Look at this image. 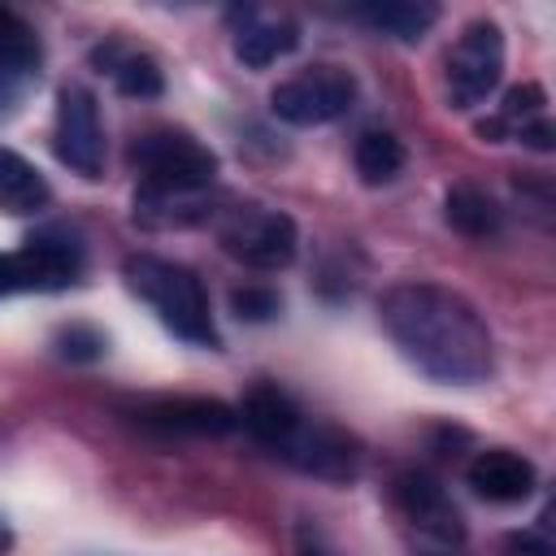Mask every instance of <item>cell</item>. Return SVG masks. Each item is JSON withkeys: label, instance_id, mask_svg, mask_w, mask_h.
Wrapping results in <instances>:
<instances>
[{"label": "cell", "instance_id": "6da1fadb", "mask_svg": "<svg viewBox=\"0 0 556 556\" xmlns=\"http://www.w3.org/2000/svg\"><path fill=\"white\" fill-rule=\"evenodd\" d=\"M382 326L395 348L434 382L469 387L491 374V330L478 308L434 282H404L382 295Z\"/></svg>", "mask_w": 556, "mask_h": 556}, {"label": "cell", "instance_id": "7a4b0ae2", "mask_svg": "<svg viewBox=\"0 0 556 556\" xmlns=\"http://www.w3.org/2000/svg\"><path fill=\"white\" fill-rule=\"evenodd\" d=\"M126 282L130 291H139L156 317L187 343L195 348H217V326H213V313H208V295L200 287V278L187 269V265H174V261H161V256H130L126 261Z\"/></svg>", "mask_w": 556, "mask_h": 556}, {"label": "cell", "instance_id": "3957f363", "mask_svg": "<svg viewBox=\"0 0 556 556\" xmlns=\"http://www.w3.org/2000/svg\"><path fill=\"white\" fill-rule=\"evenodd\" d=\"M130 165L143 182V200L195 195L217 178V156L187 130H148L130 143Z\"/></svg>", "mask_w": 556, "mask_h": 556}, {"label": "cell", "instance_id": "277c9868", "mask_svg": "<svg viewBox=\"0 0 556 556\" xmlns=\"http://www.w3.org/2000/svg\"><path fill=\"white\" fill-rule=\"evenodd\" d=\"M504 74V30L491 17H478L460 30V39L447 52V104L473 109L482 104Z\"/></svg>", "mask_w": 556, "mask_h": 556}, {"label": "cell", "instance_id": "5b68a950", "mask_svg": "<svg viewBox=\"0 0 556 556\" xmlns=\"http://www.w3.org/2000/svg\"><path fill=\"white\" fill-rule=\"evenodd\" d=\"M356 100V78L343 65H313L287 83L274 87L269 109L274 117L291 122V126H326L334 117H343Z\"/></svg>", "mask_w": 556, "mask_h": 556}, {"label": "cell", "instance_id": "8992f818", "mask_svg": "<svg viewBox=\"0 0 556 556\" xmlns=\"http://www.w3.org/2000/svg\"><path fill=\"white\" fill-rule=\"evenodd\" d=\"M52 148L56 161L70 165L83 178H100L104 169V126L96 96L87 87H61L56 96V126H52Z\"/></svg>", "mask_w": 556, "mask_h": 556}, {"label": "cell", "instance_id": "52a82bcc", "mask_svg": "<svg viewBox=\"0 0 556 556\" xmlns=\"http://www.w3.org/2000/svg\"><path fill=\"white\" fill-rule=\"evenodd\" d=\"M222 243L230 256H239L252 269H287L295 261V222L278 208H243L222 230Z\"/></svg>", "mask_w": 556, "mask_h": 556}, {"label": "cell", "instance_id": "ba28073f", "mask_svg": "<svg viewBox=\"0 0 556 556\" xmlns=\"http://www.w3.org/2000/svg\"><path fill=\"white\" fill-rule=\"evenodd\" d=\"M17 291H61L83 274V243L70 230H39L13 252Z\"/></svg>", "mask_w": 556, "mask_h": 556}, {"label": "cell", "instance_id": "9c48e42d", "mask_svg": "<svg viewBox=\"0 0 556 556\" xmlns=\"http://www.w3.org/2000/svg\"><path fill=\"white\" fill-rule=\"evenodd\" d=\"M391 491H395L400 513H404L426 539H434L439 547H460V539H465V521H460L452 495H447L430 473H421V469H404V473L395 478Z\"/></svg>", "mask_w": 556, "mask_h": 556}, {"label": "cell", "instance_id": "30bf717a", "mask_svg": "<svg viewBox=\"0 0 556 556\" xmlns=\"http://www.w3.org/2000/svg\"><path fill=\"white\" fill-rule=\"evenodd\" d=\"M135 421L161 434H230L239 426V413L222 400L208 395H161V400H143L135 408Z\"/></svg>", "mask_w": 556, "mask_h": 556}, {"label": "cell", "instance_id": "8fae6325", "mask_svg": "<svg viewBox=\"0 0 556 556\" xmlns=\"http://www.w3.org/2000/svg\"><path fill=\"white\" fill-rule=\"evenodd\" d=\"M239 421L248 426L252 439H261L265 447H274V452L282 456V452L291 447V439L300 434L304 413L295 408L291 395H282L278 387L261 382V387H252V391L243 395V404H239Z\"/></svg>", "mask_w": 556, "mask_h": 556}, {"label": "cell", "instance_id": "7c38bea8", "mask_svg": "<svg viewBox=\"0 0 556 556\" xmlns=\"http://www.w3.org/2000/svg\"><path fill=\"white\" fill-rule=\"evenodd\" d=\"M291 465H300L304 473H317V478H334V482H343V478H352L356 473V443L343 434V430H334V426H300V434L291 439V447L282 452Z\"/></svg>", "mask_w": 556, "mask_h": 556}, {"label": "cell", "instance_id": "4fadbf2b", "mask_svg": "<svg viewBox=\"0 0 556 556\" xmlns=\"http://www.w3.org/2000/svg\"><path fill=\"white\" fill-rule=\"evenodd\" d=\"M469 486L491 504H521L534 491V465L508 447H486L465 469Z\"/></svg>", "mask_w": 556, "mask_h": 556}, {"label": "cell", "instance_id": "5bb4252c", "mask_svg": "<svg viewBox=\"0 0 556 556\" xmlns=\"http://www.w3.org/2000/svg\"><path fill=\"white\" fill-rule=\"evenodd\" d=\"M39 78V43L35 35L0 13V113H13Z\"/></svg>", "mask_w": 556, "mask_h": 556}, {"label": "cell", "instance_id": "9a60e30c", "mask_svg": "<svg viewBox=\"0 0 556 556\" xmlns=\"http://www.w3.org/2000/svg\"><path fill=\"white\" fill-rule=\"evenodd\" d=\"M300 43V26L291 17H269V13H243L239 30H235V56L248 70H265L278 56L295 52Z\"/></svg>", "mask_w": 556, "mask_h": 556}, {"label": "cell", "instance_id": "2e32d148", "mask_svg": "<svg viewBox=\"0 0 556 556\" xmlns=\"http://www.w3.org/2000/svg\"><path fill=\"white\" fill-rule=\"evenodd\" d=\"M48 200H52L48 178L13 148H0V208L13 217H26V213L48 208Z\"/></svg>", "mask_w": 556, "mask_h": 556}, {"label": "cell", "instance_id": "e0dca14e", "mask_svg": "<svg viewBox=\"0 0 556 556\" xmlns=\"http://www.w3.org/2000/svg\"><path fill=\"white\" fill-rule=\"evenodd\" d=\"M361 22H369L374 30L400 39V43H417L434 22H439V4L430 0H374L356 9Z\"/></svg>", "mask_w": 556, "mask_h": 556}, {"label": "cell", "instance_id": "ac0fdd59", "mask_svg": "<svg viewBox=\"0 0 556 556\" xmlns=\"http://www.w3.org/2000/svg\"><path fill=\"white\" fill-rule=\"evenodd\" d=\"M443 217H447V226L460 230L465 239H486V235L500 230V208H495V200H491L486 191L469 187V182H460V187L447 191Z\"/></svg>", "mask_w": 556, "mask_h": 556}, {"label": "cell", "instance_id": "d6986e66", "mask_svg": "<svg viewBox=\"0 0 556 556\" xmlns=\"http://www.w3.org/2000/svg\"><path fill=\"white\" fill-rule=\"evenodd\" d=\"M356 174H361V182H369V187H382V182H391L400 169H404V161H408V152H404V143L391 135V130H365L361 139H356Z\"/></svg>", "mask_w": 556, "mask_h": 556}, {"label": "cell", "instance_id": "ffe728a7", "mask_svg": "<svg viewBox=\"0 0 556 556\" xmlns=\"http://www.w3.org/2000/svg\"><path fill=\"white\" fill-rule=\"evenodd\" d=\"M109 74L117 83L122 96H135V100H152L165 91V78H161V65L143 52H122L109 61Z\"/></svg>", "mask_w": 556, "mask_h": 556}, {"label": "cell", "instance_id": "44dd1931", "mask_svg": "<svg viewBox=\"0 0 556 556\" xmlns=\"http://www.w3.org/2000/svg\"><path fill=\"white\" fill-rule=\"evenodd\" d=\"M230 308H235L239 317H248V321H269V317L278 313V291L256 287V282L235 287V291H230Z\"/></svg>", "mask_w": 556, "mask_h": 556}, {"label": "cell", "instance_id": "7402d4cb", "mask_svg": "<svg viewBox=\"0 0 556 556\" xmlns=\"http://www.w3.org/2000/svg\"><path fill=\"white\" fill-rule=\"evenodd\" d=\"M56 352L70 356V361H96V356L104 352V334H100L96 326L74 321V326H65V330L56 334Z\"/></svg>", "mask_w": 556, "mask_h": 556}, {"label": "cell", "instance_id": "603a6c76", "mask_svg": "<svg viewBox=\"0 0 556 556\" xmlns=\"http://www.w3.org/2000/svg\"><path fill=\"white\" fill-rule=\"evenodd\" d=\"M500 556H552V543H547V539H539V534L517 530V534H508V539H504Z\"/></svg>", "mask_w": 556, "mask_h": 556}, {"label": "cell", "instance_id": "cb8c5ba5", "mask_svg": "<svg viewBox=\"0 0 556 556\" xmlns=\"http://www.w3.org/2000/svg\"><path fill=\"white\" fill-rule=\"evenodd\" d=\"M295 556H334L313 530H300V539H295Z\"/></svg>", "mask_w": 556, "mask_h": 556}, {"label": "cell", "instance_id": "d4e9b609", "mask_svg": "<svg viewBox=\"0 0 556 556\" xmlns=\"http://www.w3.org/2000/svg\"><path fill=\"white\" fill-rule=\"evenodd\" d=\"M17 291V274H13V252H0V295Z\"/></svg>", "mask_w": 556, "mask_h": 556}, {"label": "cell", "instance_id": "484cf974", "mask_svg": "<svg viewBox=\"0 0 556 556\" xmlns=\"http://www.w3.org/2000/svg\"><path fill=\"white\" fill-rule=\"evenodd\" d=\"M417 556H465L460 547H439V552H417Z\"/></svg>", "mask_w": 556, "mask_h": 556}, {"label": "cell", "instance_id": "4316f807", "mask_svg": "<svg viewBox=\"0 0 556 556\" xmlns=\"http://www.w3.org/2000/svg\"><path fill=\"white\" fill-rule=\"evenodd\" d=\"M9 547V526H4V517H0V552Z\"/></svg>", "mask_w": 556, "mask_h": 556}]
</instances>
